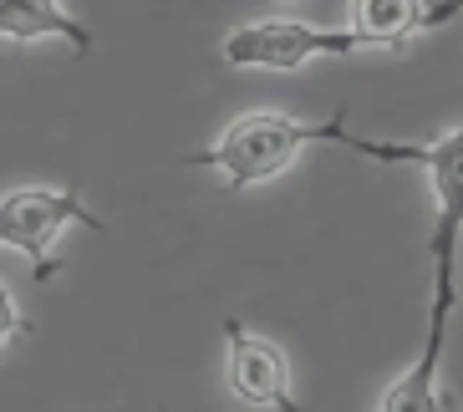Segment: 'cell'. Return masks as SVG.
Returning <instances> with one entry per match:
<instances>
[{
	"mask_svg": "<svg viewBox=\"0 0 463 412\" xmlns=\"http://www.w3.org/2000/svg\"><path fill=\"white\" fill-rule=\"evenodd\" d=\"M367 52L362 31H316L306 21H250L224 36V61L230 67H275L296 71L311 56H352Z\"/></svg>",
	"mask_w": 463,
	"mask_h": 412,
	"instance_id": "4",
	"label": "cell"
},
{
	"mask_svg": "<svg viewBox=\"0 0 463 412\" xmlns=\"http://www.w3.org/2000/svg\"><path fill=\"white\" fill-rule=\"evenodd\" d=\"M224 342H230V387L234 398L250 407H280L296 412L300 402L290 398V361L286 351L255 331H245L240 321H224Z\"/></svg>",
	"mask_w": 463,
	"mask_h": 412,
	"instance_id": "5",
	"label": "cell"
},
{
	"mask_svg": "<svg viewBox=\"0 0 463 412\" xmlns=\"http://www.w3.org/2000/svg\"><path fill=\"white\" fill-rule=\"evenodd\" d=\"M311 143H336V148H352L372 164H418L422 158V143H377V137H362L346 127V108L326 123H300V117H286V112H245L234 117L224 133L209 143V148L189 153L184 164L194 168H219L230 193H245L255 183L275 179L296 164L300 148Z\"/></svg>",
	"mask_w": 463,
	"mask_h": 412,
	"instance_id": "2",
	"label": "cell"
},
{
	"mask_svg": "<svg viewBox=\"0 0 463 412\" xmlns=\"http://www.w3.org/2000/svg\"><path fill=\"white\" fill-rule=\"evenodd\" d=\"M463 11V0H352V31L367 36V46L402 52L412 36L443 26Z\"/></svg>",
	"mask_w": 463,
	"mask_h": 412,
	"instance_id": "6",
	"label": "cell"
},
{
	"mask_svg": "<svg viewBox=\"0 0 463 412\" xmlns=\"http://www.w3.org/2000/svg\"><path fill=\"white\" fill-rule=\"evenodd\" d=\"M422 168L433 179L438 214L433 234H428V260H433V305H428V346H422L418 367L402 377L397 387L382 392V412H428V407H458V402L438 387V357L449 342V316L458 305V234H463V117L453 133H443L438 143H422Z\"/></svg>",
	"mask_w": 463,
	"mask_h": 412,
	"instance_id": "1",
	"label": "cell"
},
{
	"mask_svg": "<svg viewBox=\"0 0 463 412\" xmlns=\"http://www.w3.org/2000/svg\"><path fill=\"white\" fill-rule=\"evenodd\" d=\"M26 331H31V321L21 316V311H15L11 290L0 286V346H5V342H15V336H26Z\"/></svg>",
	"mask_w": 463,
	"mask_h": 412,
	"instance_id": "8",
	"label": "cell"
},
{
	"mask_svg": "<svg viewBox=\"0 0 463 412\" xmlns=\"http://www.w3.org/2000/svg\"><path fill=\"white\" fill-rule=\"evenodd\" d=\"M67 224L102 229V214H92L82 189H11L0 199V249H15L36 265V280L56 275V239Z\"/></svg>",
	"mask_w": 463,
	"mask_h": 412,
	"instance_id": "3",
	"label": "cell"
},
{
	"mask_svg": "<svg viewBox=\"0 0 463 412\" xmlns=\"http://www.w3.org/2000/svg\"><path fill=\"white\" fill-rule=\"evenodd\" d=\"M0 36L5 42H42V36H56V42H67L77 56L92 52V31L71 11H61V0H0Z\"/></svg>",
	"mask_w": 463,
	"mask_h": 412,
	"instance_id": "7",
	"label": "cell"
}]
</instances>
